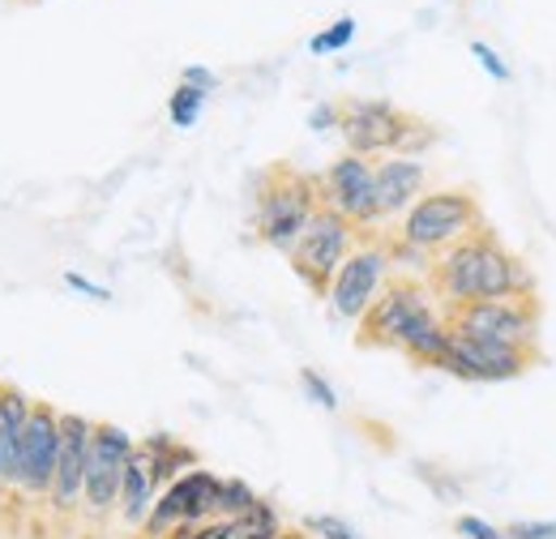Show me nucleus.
Returning <instances> with one entry per match:
<instances>
[{"label": "nucleus", "instance_id": "1", "mask_svg": "<svg viewBox=\"0 0 556 539\" xmlns=\"http://www.w3.org/2000/svg\"><path fill=\"white\" fill-rule=\"evenodd\" d=\"M339 134L348 141L351 154H364V159H386V154H412L419 159L424 146H432V129L399 112L394 103L386 99H348L339 103Z\"/></svg>", "mask_w": 556, "mask_h": 539}, {"label": "nucleus", "instance_id": "2", "mask_svg": "<svg viewBox=\"0 0 556 539\" xmlns=\"http://www.w3.org/2000/svg\"><path fill=\"white\" fill-rule=\"evenodd\" d=\"M441 317H445V309L437 304L428 283H419V278H390L386 291L372 300V309L359 317V342L364 347L407 351Z\"/></svg>", "mask_w": 556, "mask_h": 539}, {"label": "nucleus", "instance_id": "3", "mask_svg": "<svg viewBox=\"0 0 556 539\" xmlns=\"http://www.w3.org/2000/svg\"><path fill=\"white\" fill-rule=\"evenodd\" d=\"M484 227V210L467 189H428L403 218H399V240L419 253H441L471 231Z\"/></svg>", "mask_w": 556, "mask_h": 539}, {"label": "nucleus", "instance_id": "4", "mask_svg": "<svg viewBox=\"0 0 556 539\" xmlns=\"http://www.w3.org/2000/svg\"><path fill=\"white\" fill-rule=\"evenodd\" d=\"M317 210H321L317 180L278 167L266 176V185L257 193V240L278 253H291V245L300 240V231L308 227V218Z\"/></svg>", "mask_w": 556, "mask_h": 539}, {"label": "nucleus", "instance_id": "5", "mask_svg": "<svg viewBox=\"0 0 556 539\" xmlns=\"http://www.w3.org/2000/svg\"><path fill=\"white\" fill-rule=\"evenodd\" d=\"M355 236H359L355 223H348L343 214H334V210L321 205V210L308 218V227L300 231V240L291 245V253H287L295 278H304L317 296H326V291H330V278L339 274V266L351 258V249L359 245Z\"/></svg>", "mask_w": 556, "mask_h": 539}, {"label": "nucleus", "instance_id": "6", "mask_svg": "<svg viewBox=\"0 0 556 539\" xmlns=\"http://www.w3.org/2000/svg\"><path fill=\"white\" fill-rule=\"evenodd\" d=\"M445 322L454 330L488 342H509V347H527L535 351L540 338V300H471L458 309H445Z\"/></svg>", "mask_w": 556, "mask_h": 539}, {"label": "nucleus", "instance_id": "7", "mask_svg": "<svg viewBox=\"0 0 556 539\" xmlns=\"http://www.w3.org/2000/svg\"><path fill=\"white\" fill-rule=\"evenodd\" d=\"M390 249L386 245H355L351 249V258L339 266V274L330 278V291H326V300H330V313L339 317V322H351V326H359V317L372 309V300L386 291V283H390Z\"/></svg>", "mask_w": 556, "mask_h": 539}, {"label": "nucleus", "instance_id": "8", "mask_svg": "<svg viewBox=\"0 0 556 539\" xmlns=\"http://www.w3.org/2000/svg\"><path fill=\"white\" fill-rule=\"evenodd\" d=\"M218 484H223V475L206 472V467H193V472L180 475L176 484H167V488L154 497V505H150V514H146V523H141L146 539L172 536L180 523H185V527L210 523V518H214V505H218Z\"/></svg>", "mask_w": 556, "mask_h": 539}, {"label": "nucleus", "instance_id": "9", "mask_svg": "<svg viewBox=\"0 0 556 539\" xmlns=\"http://www.w3.org/2000/svg\"><path fill=\"white\" fill-rule=\"evenodd\" d=\"M531 364H535V351H527V347L471 338L450 326V347H445L437 368L450 373V377H463V381H514Z\"/></svg>", "mask_w": 556, "mask_h": 539}, {"label": "nucleus", "instance_id": "10", "mask_svg": "<svg viewBox=\"0 0 556 539\" xmlns=\"http://www.w3.org/2000/svg\"><path fill=\"white\" fill-rule=\"evenodd\" d=\"M134 437L116 424L94 419V437H90V459H86V484H81V505L103 518L121 505V479H125V463L134 454Z\"/></svg>", "mask_w": 556, "mask_h": 539}, {"label": "nucleus", "instance_id": "11", "mask_svg": "<svg viewBox=\"0 0 556 539\" xmlns=\"http://www.w3.org/2000/svg\"><path fill=\"white\" fill-rule=\"evenodd\" d=\"M317 193L321 205L343 214L355 227H377V172H372V159L364 154H339L321 176H317Z\"/></svg>", "mask_w": 556, "mask_h": 539}, {"label": "nucleus", "instance_id": "12", "mask_svg": "<svg viewBox=\"0 0 556 539\" xmlns=\"http://www.w3.org/2000/svg\"><path fill=\"white\" fill-rule=\"evenodd\" d=\"M56 454H61V411L48 403L30 406L26 437H22V475L17 488L30 497H48L56 479Z\"/></svg>", "mask_w": 556, "mask_h": 539}, {"label": "nucleus", "instance_id": "13", "mask_svg": "<svg viewBox=\"0 0 556 539\" xmlns=\"http://www.w3.org/2000/svg\"><path fill=\"white\" fill-rule=\"evenodd\" d=\"M90 437H94V419H90V415L61 411V454H56V479H52V492H48L61 514H73V510L81 505Z\"/></svg>", "mask_w": 556, "mask_h": 539}, {"label": "nucleus", "instance_id": "14", "mask_svg": "<svg viewBox=\"0 0 556 539\" xmlns=\"http://www.w3.org/2000/svg\"><path fill=\"white\" fill-rule=\"evenodd\" d=\"M377 172V218H403L428 193V163L412 154H386L372 163Z\"/></svg>", "mask_w": 556, "mask_h": 539}, {"label": "nucleus", "instance_id": "15", "mask_svg": "<svg viewBox=\"0 0 556 539\" xmlns=\"http://www.w3.org/2000/svg\"><path fill=\"white\" fill-rule=\"evenodd\" d=\"M535 296V274L518 253H509L496 236L484 253V270H480V300H531Z\"/></svg>", "mask_w": 556, "mask_h": 539}, {"label": "nucleus", "instance_id": "16", "mask_svg": "<svg viewBox=\"0 0 556 539\" xmlns=\"http://www.w3.org/2000/svg\"><path fill=\"white\" fill-rule=\"evenodd\" d=\"M30 399L13 386H0V479L17 484L22 475V437H26V419H30Z\"/></svg>", "mask_w": 556, "mask_h": 539}, {"label": "nucleus", "instance_id": "17", "mask_svg": "<svg viewBox=\"0 0 556 539\" xmlns=\"http://www.w3.org/2000/svg\"><path fill=\"white\" fill-rule=\"evenodd\" d=\"M154 497H159V484H154V475H150V459H146V450L134 446V454H129V463H125V479H121V518L129 523V527H141L146 523V514H150V505H154Z\"/></svg>", "mask_w": 556, "mask_h": 539}, {"label": "nucleus", "instance_id": "18", "mask_svg": "<svg viewBox=\"0 0 556 539\" xmlns=\"http://www.w3.org/2000/svg\"><path fill=\"white\" fill-rule=\"evenodd\" d=\"M141 450H146V459H150V475H154L159 492H163L167 484H176L185 472H193V467H198V450H193V446H185V441H176V437H167V433L146 437V441H141Z\"/></svg>", "mask_w": 556, "mask_h": 539}, {"label": "nucleus", "instance_id": "19", "mask_svg": "<svg viewBox=\"0 0 556 539\" xmlns=\"http://www.w3.org/2000/svg\"><path fill=\"white\" fill-rule=\"evenodd\" d=\"M202 108H206V90H198V86H189V82H180V86L172 90V99H167V116H172L176 129H193L198 116H202Z\"/></svg>", "mask_w": 556, "mask_h": 539}, {"label": "nucleus", "instance_id": "20", "mask_svg": "<svg viewBox=\"0 0 556 539\" xmlns=\"http://www.w3.org/2000/svg\"><path fill=\"white\" fill-rule=\"evenodd\" d=\"M262 497L244 484V479H223L218 484V505H214V518H244Z\"/></svg>", "mask_w": 556, "mask_h": 539}, {"label": "nucleus", "instance_id": "21", "mask_svg": "<svg viewBox=\"0 0 556 539\" xmlns=\"http://www.w3.org/2000/svg\"><path fill=\"white\" fill-rule=\"evenodd\" d=\"M351 39H355V17H339V22H330L321 35L308 39V52H313V57H330V52H343Z\"/></svg>", "mask_w": 556, "mask_h": 539}, {"label": "nucleus", "instance_id": "22", "mask_svg": "<svg viewBox=\"0 0 556 539\" xmlns=\"http://www.w3.org/2000/svg\"><path fill=\"white\" fill-rule=\"evenodd\" d=\"M300 386H304V394H308V403L326 406V411H334L339 406V394H334V386L317 373V368H300Z\"/></svg>", "mask_w": 556, "mask_h": 539}, {"label": "nucleus", "instance_id": "23", "mask_svg": "<svg viewBox=\"0 0 556 539\" xmlns=\"http://www.w3.org/2000/svg\"><path fill=\"white\" fill-rule=\"evenodd\" d=\"M471 57L480 61V68H484L492 82H509V65L501 61V52H496L492 43H484V39H471Z\"/></svg>", "mask_w": 556, "mask_h": 539}, {"label": "nucleus", "instance_id": "24", "mask_svg": "<svg viewBox=\"0 0 556 539\" xmlns=\"http://www.w3.org/2000/svg\"><path fill=\"white\" fill-rule=\"evenodd\" d=\"M505 539H556V518H522V523H509Z\"/></svg>", "mask_w": 556, "mask_h": 539}, {"label": "nucleus", "instance_id": "25", "mask_svg": "<svg viewBox=\"0 0 556 539\" xmlns=\"http://www.w3.org/2000/svg\"><path fill=\"white\" fill-rule=\"evenodd\" d=\"M308 531H313L317 539H359L348 523L334 518V514H317V518H308Z\"/></svg>", "mask_w": 556, "mask_h": 539}, {"label": "nucleus", "instance_id": "26", "mask_svg": "<svg viewBox=\"0 0 556 539\" xmlns=\"http://www.w3.org/2000/svg\"><path fill=\"white\" fill-rule=\"evenodd\" d=\"M454 531L463 539H505V531H496L492 523L476 518V514H458V518H454Z\"/></svg>", "mask_w": 556, "mask_h": 539}, {"label": "nucleus", "instance_id": "27", "mask_svg": "<svg viewBox=\"0 0 556 539\" xmlns=\"http://www.w3.org/2000/svg\"><path fill=\"white\" fill-rule=\"evenodd\" d=\"M339 103H317L313 112H308V129L313 134H330V129H339Z\"/></svg>", "mask_w": 556, "mask_h": 539}, {"label": "nucleus", "instance_id": "28", "mask_svg": "<svg viewBox=\"0 0 556 539\" xmlns=\"http://www.w3.org/2000/svg\"><path fill=\"white\" fill-rule=\"evenodd\" d=\"M65 283H70L73 291H81V296H94V300H112V291H108V287L90 283V278H86V274H77V270H70V274H65Z\"/></svg>", "mask_w": 556, "mask_h": 539}, {"label": "nucleus", "instance_id": "29", "mask_svg": "<svg viewBox=\"0 0 556 539\" xmlns=\"http://www.w3.org/2000/svg\"><path fill=\"white\" fill-rule=\"evenodd\" d=\"M180 82H189V86H198V90H206V95L214 90V86H218V77H214V73H210L206 65H189Z\"/></svg>", "mask_w": 556, "mask_h": 539}, {"label": "nucleus", "instance_id": "30", "mask_svg": "<svg viewBox=\"0 0 556 539\" xmlns=\"http://www.w3.org/2000/svg\"><path fill=\"white\" fill-rule=\"evenodd\" d=\"M275 539H313V536H308V531H300V527H282Z\"/></svg>", "mask_w": 556, "mask_h": 539}, {"label": "nucleus", "instance_id": "31", "mask_svg": "<svg viewBox=\"0 0 556 539\" xmlns=\"http://www.w3.org/2000/svg\"><path fill=\"white\" fill-rule=\"evenodd\" d=\"M0 484H4V479H0Z\"/></svg>", "mask_w": 556, "mask_h": 539}]
</instances>
